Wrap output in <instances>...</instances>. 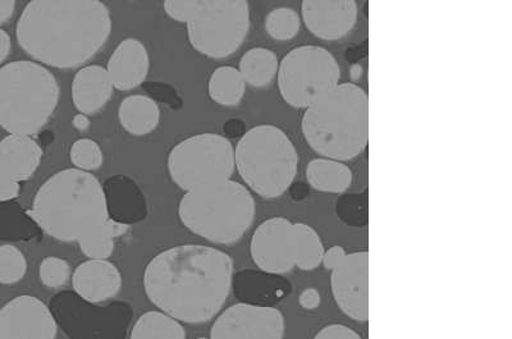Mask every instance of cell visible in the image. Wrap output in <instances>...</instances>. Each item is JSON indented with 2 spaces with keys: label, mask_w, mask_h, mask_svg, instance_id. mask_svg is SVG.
Wrapping results in <instances>:
<instances>
[{
  "label": "cell",
  "mask_w": 512,
  "mask_h": 339,
  "mask_svg": "<svg viewBox=\"0 0 512 339\" xmlns=\"http://www.w3.org/2000/svg\"><path fill=\"white\" fill-rule=\"evenodd\" d=\"M255 212L251 192L232 180L186 192L178 205V218L184 227L216 245L240 241L253 226Z\"/></svg>",
  "instance_id": "cell-6"
},
{
  "label": "cell",
  "mask_w": 512,
  "mask_h": 339,
  "mask_svg": "<svg viewBox=\"0 0 512 339\" xmlns=\"http://www.w3.org/2000/svg\"><path fill=\"white\" fill-rule=\"evenodd\" d=\"M109 217L114 221L130 224L145 214L143 192L130 177L114 174L103 185Z\"/></svg>",
  "instance_id": "cell-20"
},
{
  "label": "cell",
  "mask_w": 512,
  "mask_h": 339,
  "mask_svg": "<svg viewBox=\"0 0 512 339\" xmlns=\"http://www.w3.org/2000/svg\"><path fill=\"white\" fill-rule=\"evenodd\" d=\"M333 299L342 313L356 322L369 320V253L356 251L347 254L332 270Z\"/></svg>",
  "instance_id": "cell-13"
},
{
  "label": "cell",
  "mask_w": 512,
  "mask_h": 339,
  "mask_svg": "<svg viewBox=\"0 0 512 339\" xmlns=\"http://www.w3.org/2000/svg\"><path fill=\"white\" fill-rule=\"evenodd\" d=\"M27 273L26 256L13 245L0 246V284H15Z\"/></svg>",
  "instance_id": "cell-30"
},
{
  "label": "cell",
  "mask_w": 512,
  "mask_h": 339,
  "mask_svg": "<svg viewBox=\"0 0 512 339\" xmlns=\"http://www.w3.org/2000/svg\"><path fill=\"white\" fill-rule=\"evenodd\" d=\"M304 24L319 39L335 41L345 38L358 20L354 0H305L301 4Z\"/></svg>",
  "instance_id": "cell-15"
},
{
  "label": "cell",
  "mask_w": 512,
  "mask_h": 339,
  "mask_svg": "<svg viewBox=\"0 0 512 339\" xmlns=\"http://www.w3.org/2000/svg\"><path fill=\"white\" fill-rule=\"evenodd\" d=\"M36 228L39 227L27 214V210L20 208L15 201L0 204V238L20 240L29 237Z\"/></svg>",
  "instance_id": "cell-28"
},
{
  "label": "cell",
  "mask_w": 512,
  "mask_h": 339,
  "mask_svg": "<svg viewBox=\"0 0 512 339\" xmlns=\"http://www.w3.org/2000/svg\"><path fill=\"white\" fill-rule=\"evenodd\" d=\"M71 163L80 171H96L103 166L104 157L98 142L80 139L73 142L70 150Z\"/></svg>",
  "instance_id": "cell-31"
},
{
  "label": "cell",
  "mask_w": 512,
  "mask_h": 339,
  "mask_svg": "<svg viewBox=\"0 0 512 339\" xmlns=\"http://www.w3.org/2000/svg\"><path fill=\"white\" fill-rule=\"evenodd\" d=\"M150 70L148 49L135 38L121 41L107 64L114 89L130 91L143 85Z\"/></svg>",
  "instance_id": "cell-17"
},
{
  "label": "cell",
  "mask_w": 512,
  "mask_h": 339,
  "mask_svg": "<svg viewBox=\"0 0 512 339\" xmlns=\"http://www.w3.org/2000/svg\"><path fill=\"white\" fill-rule=\"evenodd\" d=\"M27 214L54 240L79 242L108 221L102 183L90 172L67 168L40 186Z\"/></svg>",
  "instance_id": "cell-3"
},
{
  "label": "cell",
  "mask_w": 512,
  "mask_h": 339,
  "mask_svg": "<svg viewBox=\"0 0 512 339\" xmlns=\"http://www.w3.org/2000/svg\"><path fill=\"white\" fill-rule=\"evenodd\" d=\"M61 86L47 67L15 61L0 68V127L9 135L39 134L52 118Z\"/></svg>",
  "instance_id": "cell-5"
},
{
  "label": "cell",
  "mask_w": 512,
  "mask_h": 339,
  "mask_svg": "<svg viewBox=\"0 0 512 339\" xmlns=\"http://www.w3.org/2000/svg\"><path fill=\"white\" fill-rule=\"evenodd\" d=\"M233 260L204 245H180L155 255L144 272L149 301L173 319L203 324L221 313L230 296Z\"/></svg>",
  "instance_id": "cell-1"
},
{
  "label": "cell",
  "mask_w": 512,
  "mask_h": 339,
  "mask_svg": "<svg viewBox=\"0 0 512 339\" xmlns=\"http://www.w3.org/2000/svg\"><path fill=\"white\" fill-rule=\"evenodd\" d=\"M21 194V183L0 172V204L15 201Z\"/></svg>",
  "instance_id": "cell-34"
},
{
  "label": "cell",
  "mask_w": 512,
  "mask_h": 339,
  "mask_svg": "<svg viewBox=\"0 0 512 339\" xmlns=\"http://www.w3.org/2000/svg\"><path fill=\"white\" fill-rule=\"evenodd\" d=\"M346 251L342 246H332L324 253L322 264L327 270H335L346 258Z\"/></svg>",
  "instance_id": "cell-35"
},
{
  "label": "cell",
  "mask_w": 512,
  "mask_h": 339,
  "mask_svg": "<svg viewBox=\"0 0 512 339\" xmlns=\"http://www.w3.org/2000/svg\"><path fill=\"white\" fill-rule=\"evenodd\" d=\"M130 339H186V331L172 316L152 310L136 320Z\"/></svg>",
  "instance_id": "cell-26"
},
{
  "label": "cell",
  "mask_w": 512,
  "mask_h": 339,
  "mask_svg": "<svg viewBox=\"0 0 512 339\" xmlns=\"http://www.w3.org/2000/svg\"><path fill=\"white\" fill-rule=\"evenodd\" d=\"M169 177L185 192L198 191L231 180L235 148L226 137L200 134L187 137L168 154Z\"/></svg>",
  "instance_id": "cell-9"
},
{
  "label": "cell",
  "mask_w": 512,
  "mask_h": 339,
  "mask_svg": "<svg viewBox=\"0 0 512 339\" xmlns=\"http://www.w3.org/2000/svg\"><path fill=\"white\" fill-rule=\"evenodd\" d=\"M121 126L130 135L146 136L152 134L160 122L159 105L146 95H130L122 100L118 108Z\"/></svg>",
  "instance_id": "cell-21"
},
{
  "label": "cell",
  "mask_w": 512,
  "mask_h": 339,
  "mask_svg": "<svg viewBox=\"0 0 512 339\" xmlns=\"http://www.w3.org/2000/svg\"><path fill=\"white\" fill-rule=\"evenodd\" d=\"M285 329L280 310L240 302L218 316L209 339H283Z\"/></svg>",
  "instance_id": "cell-11"
},
{
  "label": "cell",
  "mask_w": 512,
  "mask_h": 339,
  "mask_svg": "<svg viewBox=\"0 0 512 339\" xmlns=\"http://www.w3.org/2000/svg\"><path fill=\"white\" fill-rule=\"evenodd\" d=\"M16 11V2L13 0H0V25L11 20Z\"/></svg>",
  "instance_id": "cell-39"
},
{
  "label": "cell",
  "mask_w": 512,
  "mask_h": 339,
  "mask_svg": "<svg viewBox=\"0 0 512 339\" xmlns=\"http://www.w3.org/2000/svg\"><path fill=\"white\" fill-rule=\"evenodd\" d=\"M341 68L329 50L303 45L290 50L278 67V89L294 108L308 109L340 85Z\"/></svg>",
  "instance_id": "cell-10"
},
{
  "label": "cell",
  "mask_w": 512,
  "mask_h": 339,
  "mask_svg": "<svg viewBox=\"0 0 512 339\" xmlns=\"http://www.w3.org/2000/svg\"><path fill=\"white\" fill-rule=\"evenodd\" d=\"M301 18L294 9L280 7L273 9L265 17V30L272 39L287 41L299 34Z\"/></svg>",
  "instance_id": "cell-29"
},
{
  "label": "cell",
  "mask_w": 512,
  "mask_h": 339,
  "mask_svg": "<svg viewBox=\"0 0 512 339\" xmlns=\"http://www.w3.org/2000/svg\"><path fill=\"white\" fill-rule=\"evenodd\" d=\"M52 311L38 297L17 296L0 309V339H56Z\"/></svg>",
  "instance_id": "cell-14"
},
{
  "label": "cell",
  "mask_w": 512,
  "mask_h": 339,
  "mask_svg": "<svg viewBox=\"0 0 512 339\" xmlns=\"http://www.w3.org/2000/svg\"><path fill=\"white\" fill-rule=\"evenodd\" d=\"M301 130L323 158L346 162L358 157L369 141L367 93L351 82L338 85L305 109Z\"/></svg>",
  "instance_id": "cell-4"
},
{
  "label": "cell",
  "mask_w": 512,
  "mask_h": 339,
  "mask_svg": "<svg viewBox=\"0 0 512 339\" xmlns=\"http://www.w3.org/2000/svg\"><path fill=\"white\" fill-rule=\"evenodd\" d=\"M280 62L276 54L267 48H253L240 59L239 72L246 85L264 87L277 76Z\"/></svg>",
  "instance_id": "cell-23"
},
{
  "label": "cell",
  "mask_w": 512,
  "mask_h": 339,
  "mask_svg": "<svg viewBox=\"0 0 512 339\" xmlns=\"http://www.w3.org/2000/svg\"><path fill=\"white\" fill-rule=\"evenodd\" d=\"M246 84L237 68L218 67L210 76L208 93L214 103L222 107H236L244 98Z\"/></svg>",
  "instance_id": "cell-25"
},
{
  "label": "cell",
  "mask_w": 512,
  "mask_h": 339,
  "mask_svg": "<svg viewBox=\"0 0 512 339\" xmlns=\"http://www.w3.org/2000/svg\"><path fill=\"white\" fill-rule=\"evenodd\" d=\"M72 125L76 128V130H79L81 132H84L86 130H89L90 127V119L88 116H85V114H76L75 117L72 119Z\"/></svg>",
  "instance_id": "cell-40"
},
{
  "label": "cell",
  "mask_w": 512,
  "mask_h": 339,
  "mask_svg": "<svg viewBox=\"0 0 512 339\" xmlns=\"http://www.w3.org/2000/svg\"><path fill=\"white\" fill-rule=\"evenodd\" d=\"M313 339H363L344 324H329L320 329Z\"/></svg>",
  "instance_id": "cell-33"
},
{
  "label": "cell",
  "mask_w": 512,
  "mask_h": 339,
  "mask_svg": "<svg viewBox=\"0 0 512 339\" xmlns=\"http://www.w3.org/2000/svg\"><path fill=\"white\" fill-rule=\"evenodd\" d=\"M43 149L26 135H8L0 141V172L18 183L30 180L43 160Z\"/></svg>",
  "instance_id": "cell-18"
},
{
  "label": "cell",
  "mask_w": 512,
  "mask_h": 339,
  "mask_svg": "<svg viewBox=\"0 0 512 339\" xmlns=\"http://www.w3.org/2000/svg\"><path fill=\"white\" fill-rule=\"evenodd\" d=\"M128 231H130V224L109 218L102 226L81 238L80 249L89 259L108 260L116 246V238L125 236Z\"/></svg>",
  "instance_id": "cell-24"
},
{
  "label": "cell",
  "mask_w": 512,
  "mask_h": 339,
  "mask_svg": "<svg viewBox=\"0 0 512 339\" xmlns=\"http://www.w3.org/2000/svg\"><path fill=\"white\" fill-rule=\"evenodd\" d=\"M313 189L331 194H344L352 185V171L344 162L328 158L313 159L305 171Z\"/></svg>",
  "instance_id": "cell-22"
},
{
  "label": "cell",
  "mask_w": 512,
  "mask_h": 339,
  "mask_svg": "<svg viewBox=\"0 0 512 339\" xmlns=\"http://www.w3.org/2000/svg\"><path fill=\"white\" fill-rule=\"evenodd\" d=\"M235 167L242 181L264 199L281 198L295 181L299 154L285 131L259 125L242 135L235 148Z\"/></svg>",
  "instance_id": "cell-8"
},
{
  "label": "cell",
  "mask_w": 512,
  "mask_h": 339,
  "mask_svg": "<svg viewBox=\"0 0 512 339\" xmlns=\"http://www.w3.org/2000/svg\"><path fill=\"white\" fill-rule=\"evenodd\" d=\"M250 254L263 273L280 276L291 272L296 264L294 223L283 217L260 223L251 237Z\"/></svg>",
  "instance_id": "cell-12"
},
{
  "label": "cell",
  "mask_w": 512,
  "mask_h": 339,
  "mask_svg": "<svg viewBox=\"0 0 512 339\" xmlns=\"http://www.w3.org/2000/svg\"><path fill=\"white\" fill-rule=\"evenodd\" d=\"M196 339H209V338H204V337H201V338H196Z\"/></svg>",
  "instance_id": "cell-41"
},
{
  "label": "cell",
  "mask_w": 512,
  "mask_h": 339,
  "mask_svg": "<svg viewBox=\"0 0 512 339\" xmlns=\"http://www.w3.org/2000/svg\"><path fill=\"white\" fill-rule=\"evenodd\" d=\"M148 89L150 90V93L157 95L158 98L160 100H164V102L171 104L180 102L176 93L172 94V87L163 84H153L152 86L148 87Z\"/></svg>",
  "instance_id": "cell-37"
},
{
  "label": "cell",
  "mask_w": 512,
  "mask_h": 339,
  "mask_svg": "<svg viewBox=\"0 0 512 339\" xmlns=\"http://www.w3.org/2000/svg\"><path fill=\"white\" fill-rule=\"evenodd\" d=\"M114 86L107 68L90 64L82 67L72 81V102L79 113L91 116L112 99Z\"/></svg>",
  "instance_id": "cell-19"
},
{
  "label": "cell",
  "mask_w": 512,
  "mask_h": 339,
  "mask_svg": "<svg viewBox=\"0 0 512 339\" xmlns=\"http://www.w3.org/2000/svg\"><path fill=\"white\" fill-rule=\"evenodd\" d=\"M112 25L111 11L98 0H34L18 18L16 39L41 66L72 70L96 56Z\"/></svg>",
  "instance_id": "cell-2"
},
{
  "label": "cell",
  "mask_w": 512,
  "mask_h": 339,
  "mask_svg": "<svg viewBox=\"0 0 512 339\" xmlns=\"http://www.w3.org/2000/svg\"><path fill=\"white\" fill-rule=\"evenodd\" d=\"M72 287L80 299L89 304H100L120 293L122 274L112 261L89 259L73 272Z\"/></svg>",
  "instance_id": "cell-16"
},
{
  "label": "cell",
  "mask_w": 512,
  "mask_h": 339,
  "mask_svg": "<svg viewBox=\"0 0 512 339\" xmlns=\"http://www.w3.org/2000/svg\"><path fill=\"white\" fill-rule=\"evenodd\" d=\"M296 264L295 268L310 272L322 264L324 245L313 227L305 223H294Z\"/></svg>",
  "instance_id": "cell-27"
},
{
  "label": "cell",
  "mask_w": 512,
  "mask_h": 339,
  "mask_svg": "<svg viewBox=\"0 0 512 339\" xmlns=\"http://www.w3.org/2000/svg\"><path fill=\"white\" fill-rule=\"evenodd\" d=\"M299 304L305 310L318 309L320 305V293L315 288H306L299 297Z\"/></svg>",
  "instance_id": "cell-36"
},
{
  "label": "cell",
  "mask_w": 512,
  "mask_h": 339,
  "mask_svg": "<svg viewBox=\"0 0 512 339\" xmlns=\"http://www.w3.org/2000/svg\"><path fill=\"white\" fill-rule=\"evenodd\" d=\"M39 277L45 287L61 288L71 278V265L57 256H48L40 263Z\"/></svg>",
  "instance_id": "cell-32"
},
{
  "label": "cell",
  "mask_w": 512,
  "mask_h": 339,
  "mask_svg": "<svg viewBox=\"0 0 512 339\" xmlns=\"http://www.w3.org/2000/svg\"><path fill=\"white\" fill-rule=\"evenodd\" d=\"M164 11L186 24L187 39L201 56L223 59L240 49L250 30L245 0H167Z\"/></svg>",
  "instance_id": "cell-7"
},
{
  "label": "cell",
  "mask_w": 512,
  "mask_h": 339,
  "mask_svg": "<svg viewBox=\"0 0 512 339\" xmlns=\"http://www.w3.org/2000/svg\"><path fill=\"white\" fill-rule=\"evenodd\" d=\"M12 40L11 36L8 35L6 30L0 29V68L3 67L4 61H6L11 52Z\"/></svg>",
  "instance_id": "cell-38"
}]
</instances>
